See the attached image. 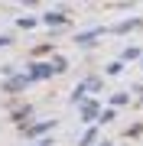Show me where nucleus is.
<instances>
[{
	"label": "nucleus",
	"instance_id": "1",
	"mask_svg": "<svg viewBox=\"0 0 143 146\" xmlns=\"http://www.w3.org/2000/svg\"><path fill=\"white\" fill-rule=\"evenodd\" d=\"M52 127H55V120H43V123L26 127V130H23V136H26V140H36V136H43L46 130H52Z\"/></svg>",
	"mask_w": 143,
	"mask_h": 146
},
{
	"label": "nucleus",
	"instance_id": "2",
	"mask_svg": "<svg viewBox=\"0 0 143 146\" xmlns=\"http://www.w3.org/2000/svg\"><path fill=\"white\" fill-rule=\"evenodd\" d=\"M81 117H85V120H94V117H101L98 101H81Z\"/></svg>",
	"mask_w": 143,
	"mask_h": 146
},
{
	"label": "nucleus",
	"instance_id": "3",
	"mask_svg": "<svg viewBox=\"0 0 143 146\" xmlns=\"http://www.w3.org/2000/svg\"><path fill=\"white\" fill-rule=\"evenodd\" d=\"M26 75H29L33 81H36V78H49V75H52V65H33Z\"/></svg>",
	"mask_w": 143,
	"mask_h": 146
},
{
	"label": "nucleus",
	"instance_id": "4",
	"mask_svg": "<svg viewBox=\"0 0 143 146\" xmlns=\"http://www.w3.org/2000/svg\"><path fill=\"white\" fill-rule=\"evenodd\" d=\"M29 81H33L29 75H16V78H10V81H7V91H20V88H26Z\"/></svg>",
	"mask_w": 143,
	"mask_h": 146
},
{
	"label": "nucleus",
	"instance_id": "5",
	"mask_svg": "<svg viewBox=\"0 0 143 146\" xmlns=\"http://www.w3.org/2000/svg\"><path fill=\"white\" fill-rule=\"evenodd\" d=\"M46 23H49V26H62L65 16H62V13H46Z\"/></svg>",
	"mask_w": 143,
	"mask_h": 146
},
{
	"label": "nucleus",
	"instance_id": "6",
	"mask_svg": "<svg viewBox=\"0 0 143 146\" xmlns=\"http://www.w3.org/2000/svg\"><path fill=\"white\" fill-rule=\"evenodd\" d=\"M137 55H143V52H140V49H137V46H130V49H127V52H124V62H133V58H137Z\"/></svg>",
	"mask_w": 143,
	"mask_h": 146
},
{
	"label": "nucleus",
	"instance_id": "7",
	"mask_svg": "<svg viewBox=\"0 0 143 146\" xmlns=\"http://www.w3.org/2000/svg\"><path fill=\"white\" fill-rule=\"evenodd\" d=\"M94 136H98V127H91V130L85 133V140H81V146H91V143H94Z\"/></svg>",
	"mask_w": 143,
	"mask_h": 146
},
{
	"label": "nucleus",
	"instance_id": "8",
	"mask_svg": "<svg viewBox=\"0 0 143 146\" xmlns=\"http://www.w3.org/2000/svg\"><path fill=\"white\" fill-rule=\"evenodd\" d=\"M20 26H23V29H33V26H36V20H33V16H23Z\"/></svg>",
	"mask_w": 143,
	"mask_h": 146
},
{
	"label": "nucleus",
	"instance_id": "9",
	"mask_svg": "<svg viewBox=\"0 0 143 146\" xmlns=\"http://www.w3.org/2000/svg\"><path fill=\"white\" fill-rule=\"evenodd\" d=\"M98 120H101V123H107V120H114V110H101V117H98Z\"/></svg>",
	"mask_w": 143,
	"mask_h": 146
},
{
	"label": "nucleus",
	"instance_id": "10",
	"mask_svg": "<svg viewBox=\"0 0 143 146\" xmlns=\"http://www.w3.org/2000/svg\"><path fill=\"white\" fill-rule=\"evenodd\" d=\"M36 146H49V140H39V143H36Z\"/></svg>",
	"mask_w": 143,
	"mask_h": 146
},
{
	"label": "nucleus",
	"instance_id": "11",
	"mask_svg": "<svg viewBox=\"0 0 143 146\" xmlns=\"http://www.w3.org/2000/svg\"><path fill=\"white\" fill-rule=\"evenodd\" d=\"M101 146H111V143H101Z\"/></svg>",
	"mask_w": 143,
	"mask_h": 146
}]
</instances>
